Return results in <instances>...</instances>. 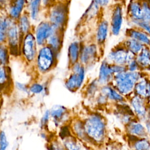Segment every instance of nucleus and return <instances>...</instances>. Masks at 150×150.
Segmentation results:
<instances>
[{
    "mask_svg": "<svg viewBox=\"0 0 150 150\" xmlns=\"http://www.w3.org/2000/svg\"><path fill=\"white\" fill-rule=\"evenodd\" d=\"M82 46L80 43L77 41L71 42L68 47V60L71 66L74 64L79 62Z\"/></svg>",
    "mask_w": 150,
    "mask_h": 150,
    "instance_id": "obj_19",
    "label": "nucleus"
},
{
    "mask_svg": "<svg viewBox=\"0 0 150 150\" xmlns=\"http://www.w3.org/2000/svg\"><path fill=\"white\" fill-rule=\"evenodd\" d=\"M148 74L143 71H129L128 70L114 75L112 81L115 89L122 95H128L134 91L136 83Z\"/></svg>",
    "mask_w": 150,
    "mask_h": 150,
    "instance_id": "obj_1",
    "label": "nucleus"
},
{
    "mask_svg": "<svg viewBox=\"0 0 150 150\" xmlns=\"http://www.w3.org/2000/svg\"><path fill=\"white\" fill-rule=\"evenodd\" d=\"M124 21L123 9L121 5H116L111 13L110 20V29L112 34L118 36L121 30Z\"/></svg>",
    "mask_w": 150,
    "mask_h": 150,
    "instance_id": "obj_11",
    "label": "nucleus"
},
{
    "mask_svg": "<svg viewBox=\"0 0 150 150\" xmlns=\"http://www.w3.org/2000/svg\"><path fill=\"white\" fill-rule=\"evenodd\" d=\"M134 148L135 150H150V142L146 139H142L137 141Z\"/></svg>",
    "mask_w": 150,
    "mask_h": 150,
    "instance_id": "obj_31",
    "label": "nucleus"
},
{
    "mask_svg": "<svg viewBox=\"0 0 150 150\" xmlns=\"http://www.w3.org/2000/svg\"><path fill=\"white\" fill-rule=\"evenodd\" d=\"M109 29V23L106 20L101 21L97 26L96 33V39L98 44H103L107 38Z\"/></svg>",
    "mask_w": 150,
    "mask_h": 150,
    "instance_id": "obj_21",
    "label": "nucleus"
},
{
    "mask_svg": "<svg viewBox=\"0 0 150 150\" xmlns=\"http://www.w3.org/2000/svg\"><path fill=\"white\" fill-rule=\"evenodd\" d=\"M127 12L129 23L144 20L142 0H130L127 6Z\"/></svg>",
    "mask_w": 150,
    "mask_h": 150,
    "instance_id": "obj_10",
    "label": "nucleus"
},
{
    "mask_svg": "<svg viewBox=\"0 0 150 150\" xmlns=\"http://www.w3.org/2000/svg\"><path fill=\"white\" fill-rule=\"evenodd\" d=\"M71 67L72 73L66 79L65 86L69 90L75 91L79 89L83 83L85 78V69L80 62H77Z\"/></svg>",
    "mask_w": 150,
    "mask_h": 150,
    "instance_id": "obj_6",
    "label": "nucleus"
},
{
    "mask_svg": "<svg viewBox=\"0 0 150 150\" xmlns=\"http://www.w3.org/2000/svg\"><path fill=\"white\" fill-rule=\"evenodd\" d=\"M26 4H29V3L32 1V0H26Z\"/></svg>",
    "mask_w": 150,
    "mask_h": 150,
    "instance_id": "obj_45",
    "label": "nucleus"
},
{
    "mask_svg": "<svg viewBox=\"0 0 150 150\" xmlns=\"http://www.w3.org/2000/svg\"><path fill=\"white\" fill-rule=\"evenodd\" d=\"M129 131L133 135L138 137H144L146 135L145 127L139 122H132L129 126Z\"/></svg>",
    "mask_w": 150,
    "mask_h": 150,
    "instance_id": "obj_27",
    "label": "nucleus"
},
{
    "mask_svg": "<svg viewBox=\"0 0 150 150\" xmlns=\"http://www.w3.org/2000/svg\"><path fill=\"white\" fill-rule=\"evenodd\" d=\"M23 39L18 22L12 19L9 29L8 30L6 42L9 53L13 56L19 54L21 51V45Z\"/></svg>",
    "mask_w": 150,
    "mask_h": 150,
    "instance_id": "obj_4",
    "label": "nucleus"
},
{
    "mask_svg": "<svg viewBox=\"0 0 150 150\" xmlns=\"http://www.w3.org/2000/svg\"><path fill=\"white\" fill-rule=\"evenodd\" d=\"M107 58L108 61L111 64L126 66L130 61L135 58V56L121 43L111 50Z\"/></svg>",
    "mask_w": 150,
    "mask_h": 150,
    "instance_id": "obj_5",
    "label": "nucleus"
},
{
    "mask_svg": "<svg viewBox=\"0 0 150 150\" xmlns=\"http://www.w3.org/2000/svg\"><path fill=\"white\" fill-rule=\"evenodd\" d=\"M121 43L135 56L139 54L145 47L144 45L138 41L129 38H127Z\"/></svg>",
    "mask_w": 150,
    "mask_h": 150,
    "instance_id": "obj_22",
    "label": "nucleus"
},
{
    "mask_svg": "<svg viewBox=\"0 0 150 150\" xmlns=\"http://www.w3.org/2000/svg\"><path fill=\"white\" fill-rule=\"evenodd\" d=\"M131 26L137 27L145 32L150 36V22L145 20H142L131 23Z\"/></svg>",
    "mask_w": 150,
    "mask_h": 150,
    "instance_id": "obj_29",
    "label": "nucleus"
},
{
    "mask_svg": "<svg viewBox=\"0 0 150 150\" xmlns=\"http://www.w3.org/2000/svg\"><path fill=\"white\" fill-rule=\"evenodd\" d=\"M37 42L34 34L31 32L24 36L21 45V52L28 62H32L36 58Z\"/></svg>",
    "mask_w": 150,
    "mask_h": 150,
    "instance_id": "obj_7",
    "label": "nucleus"
},
{
    "mask_svg": "<svg viewBox=\"0 0 150 150\" xmlns=\"http://www.w3.org/2000/svg\"><path fill=\"white\" fill-rule=\"evenodd\" d=\"M56 29L47 21H43L39 23L35 30V36L37 43L39 46L46 45L49 38Z\"/></svg>",
    "mask_w": 150,
    "mask_h": 150,
    "instance_id": "obj_9",
    "label": "nucleus"
},
{
    "mask_svg": "<svg viewBox=\"0 0 150 150\" xmlns=\"http://www.w3.org/2000/svg\"><path fill=\"white\" fill-rule=\"evenodd\" d=\"M57 54L49 45L42 46L38 50L36 58V67L42 74L49 72L56 64Z\"/></svg>",
    "mask_w": 150,
    "mask_h": 150,
    "instance_id": "obj_3",
    "label": "nucleus"
},
{
    "mask_svg": "<svg viewBox=\"0 0 150 150\" xmlns=\"http://www.w3.org/2000/svg\"><path fill=\"white\" fill-rule=\"evenodd\" d=\"M125 35L127 38L136 40L145 46L150 47V36L143 30L137 27L131 26L126 30Z\"/></svg>",
    "mask_w": 150,
    "mask_h": 150,
    "instance_id": "obj_12",
    "label": "nucleus"
},
{
    "mask_svg": "<svg viewBox=\"0 0 150 150\" xmlns=\"http://www.w3.org/2000/svg\"><path fill=\"white\" fill-rule=\"evenodd\" d=\"M134 92L144 99L150 98V77L149 74L142 77L135 84Z\"/></svg>",
    "mask_w": 150,
    "mask_h": 150,
    "instance_id": "obj_14",
    "label": "nucleus"
},
{
    "mask_svg": "<svg viewBox=\"0 0 150 150\" xmlns=\"http://www.w3.org/2000/svg\"><path fill=\"white\" fill-rule=\"evenodd\" d=\"M55 2H54L53 0H42V4L45 6H47L49 8Z\"/></svg>",
    "mask_w": 150,
    "mask_h": 150,
    "instance_id": "obj_42",
    "label": "nucleus"
},
{
    "mask_svg": "<svg viewBox=\"0 0 150 150\" xmlns=\"http://www.w3.org/2000/svg\"><path fill=\"white\" fill-rule=\"evenodd\" d=\"M53 150H63V149H62V148H60V147H57V146H56V147L53 148Z\"/></svg>",
    "mask_w": 150,
    "mask_h": 150,
    "instance_id": "obj_43",
    "label": "nucleus"
},
{
    "mask_svg": "<svg viewBox=\"0 0 150 150\" xmlns=\"http://www.w3.org/2000/svg\"><path fill=\"white\" fill-rule=\"evenodd\" d=\"M49 111H47L44 114V115L42 118V124L43 125H45L47 123V122L49 120Z\"/></svg>",
    "mask_w": 150,
    "mask_h": 150,
    "instance_id": "obj_41",
    "label": "nucleus"
},
{
    "mask_svg": "<svg viewBox=\"0 0 150 150\" xmlns=\"http://www.w3.org/2000/svg\"><path fill=\"white\" fill-rule=\"evenodd\" d=\"M43 90V86L38 83L32 84L29 87V91L33 94H39Z\"/></svg>",
    "mask_w": 150,
    "mask_h": 150,
    "instance_id": "obj_35",
    "label": "nucleus"
},
{
    "mask_svg": "<svg viewBox=\"0 0 150 150\" xmlns=\"http://www.w3.org/2000/svg\"><path fill=\"white\" fill-rule=\"evenodd\" d=\"M102 93L104 96H107L108 98L113 100L120 101L124 100V97L116 89L110 86H104L102 88Z\"/></svg>",
    "mask_w": 150,
    "mask_h": 150,
    "instance_id": "obj_25",
    "label": "nucleus"
},
{
    "mask_svg": "<svg viewBox=\"0 0 150 150\" xmlns=\"http://www.w3.org/2000/svg\"><path fill=\"white\" fill-rule=\"evenodd\" d=\"M144 12V20L150 22V5L147 0H142Z\"/></svg>",
    "mask_w": 150,
    "mask_h": 150,
    "instance_id": "obj_33",
    "label": "nucleus"
},
{
    "mask_svg": "<svg viewBox=\"0 0 150 150\" xmlns=\"http://www.w3.org/2000/svg\"><path fill=\"white\" fill-rule=\"evenodd\" d=\"M127 67V70L129 71H132V72H135V71H139L140 70L139 66L135 60V58L131 61H130L128 64L126 66Z\"/></svg>",
    "mask_w": 150,
    "mask_h": 150,
    "instance_id": "obj_34",
    "label": "nucleus"
},
{
    "mask_svg": "<svg viewBox=\"0 0 150 150\" xmlns=\"http://www.w3.org/2000/svg\"><path fill=\"white\" fill-rule=\"evenodd\" d=\"M0 145L1 148L0 150H6L7 146H8V141L5 136V133L2 131L1 133V138H0Z\"/></svg>",
    "mask_w": 150,
    "mask_h": 150,
    "instance_id": "obj_36",
    "label": "nucleus"
},
{
    "mask_svg": "<svg viewBox=\"0 0 150 150\" xmlns=\"http://www.w3.org/2000/svg\"><path fill=\"white\" fill-rule=\"evenodd\" d=\"M63 31L56 30L53 33L49 38L46 45H49L52 47L53 50L59 54V52L61 50L63 43Z\"/></svg>",
    "mask_w": 150,
    "mask_h": 150,
    "instance_id": "obj_20",
    "label": "nucleus"
},
{
    "mask_svg": "<svg viewBox=\"0 0 150 150\" xmlns=\"http://www.w3.org/2000/svg\"><path fill=\"white\" fill-rule=\"evenodd\" d=\"M114 74L111 69V64L105 60L102 62L98 76L97 81L100 84H107L112 81Z\"/></svg>",
    "mask_w": 150,
    "mask_h": 150,
    "instance_id": "obj_13",
    "label": "nucleus"
},
{
    "mask_svg": "<svg viewBox=\"0 0 150 150\" xmlns=\"http://www.w3.org/2000/svg\"><path fill=\"white\" fill-rule=\"evenodd\" d=\"M9 80V73L6 66H1V73H0V82L1 86L5 85Z\"/></svg>",
    "mask_w": 150,
    "mask_h": 150,
    "instance_id": "obj_32",
    "label": "nucleus"
},
{
    "mask_svg": "<svg viewBox=\"0 0 150 150\" xmlns=\"http://www.w3.org/2000/svg\"><path fill=\"white\" fill-rule=\"evenodd\" d=\"M149 77H150V73H149Z\"/></svg>",
    "mask_w": 150,
    "mask_h": 150,
    "instance_id": "obj_47",
    "label": "nucleus"
},
{
    "mask_svg": "<svg viewBox=\"0 0 150 150\" xmlns=\"http://www.w3.org/2000/svg\"><path fill=\"white\" fill-rule=\"evenodd\" d=\"M148 109H149V111H150V98H149V99H148Z\"/></svg>",
    "mask_w": 150,
    "mask_h": 150,
    "instance_id": "obj_44",
    "label": "nucleus"
},
{
    "mask_svg": "<svg viewBox=\"0 0 150 150\" xmlns=\"http://www.w3.org/2000/svg\"><path fill=\"white\" fill-rule=\"evenodd\" d=\"M135 60L141 71L150 73V47L145 46L142 51L135 56Z\"/></svg>",
    "mask_w": 150,
    "mask_h": 150,
    "instance_id": "obj_17",
    "label": "nucleus"
},
{
    "mask_svg": "<svg viewBox=\"0 0 150 150\" xmlns=\"http://www.w3.org/2000/svg\"><path fill=\"white\" fill-rule=\"evenodd\" d=\"M148 1V2H149V5H150V0H147Z\"/></svg>",
    "mask_w": 150,
    "mask_h": 150,
    "instance_id": "obj_46",
    "label": "nucleus"
},
{
    "mask_svg": "<svg viewBox=\"0 0 150 150\" xmlns=\"http://www.w3.org/2000/svg\"><path fill=\"white\" fill-rule=\"evenodd\" d=\"M84 128L86 132L96 141H100L104 135V125L101 119L97 116H93L86 121Z\"/></svg>",
    "mask_w": 150,
    "mask_h": 150,
    "instance_id": "obj_8",
    "label": "nucleus"
},
{
    "mask_svg": "<svg viewBox=\"0 0 150 150\" xmlns=\"http://www.w3.org/2000/svg\"><path fill=\"white\" fill-rule=\"evenodd\" d=\"M16 86L18 90L22 91H27L28 90V88L25 84H22V83H21L19 82L16 83Z\"/></svg>",
    "mask_w": 150,
    "mask_h": 150,
    "instance_id": "obj_39",
    "label": "nucleus"
},
{
    "mask_svg": "<svg viewBox=\"0 0 150 150\" xmlns=\"http://www.w3.org/2000/svg\"><path fill=\"white\" fill-rule=\"evenodd\" d=\"M68 11L66 2H55L49 7L48 21L56 29L63 31L67 22Z\"/></svg>",
    "mask_w": 150,
    "mask_h": 150,
    "instance_id": "obj_2",
    "label": "nucleus"
},
{
    "mask_svg": "<svg viewBox=\"0 0 150 150\" xmlns=\"http://www.w3.org/2000/svg\"><path fill=\"white\" fill-rule=\"evenodd\" d=\"M9 54H10L6 45L1 44L0 47V61L1 66H6L9 63Z\"/></svg>",
    "mask_w": 150,
    "mask_h": 150,
    "instance_id": "obj_28",
    "label": "nucleus"
},
{
    "mask_svg": "<svg viewBox=\"0 0 150 150\" xmlns=\"http://www.w3.org/2000/svg\"><path fill=\"white\" fill-rule=\"evenodd\" d=\"M97 48L95 44H89L83 46L81 47L80 59V62L84 66L88 64L93 61L97 56Z\"/></svg>",
    "mask_w": 150,
    "mask_h": 150,
    "instance_id": "obj_16",
    "label": "nucleus"
},
{
    "mask_svg": "<svg viewBox=\"0 0 150 150\" xmlns=\"http://www.w3.org/2000/svg\"><path fill=\"white\" fill-rule=\"evenodd\" d=\"M30 15L29 13L24 12L19 19L18 20V25L21 32V33L23 38L27 33L30 32Z\"/></svg>",
    "mask_w": 150,
    "mask_h": 150,
    "instance_id": "obj_23",
    "label": "nucleus"
},
{
    "mask_svg": "<svg viewBox=\"0 0 150 150\" xmlns=\"http://www.w3.org/2000/svg\"><path fill=\"white\" fill-rule=\"evenodd\" d=\"M70 135V132L69 129L67 127H63L62 128L60 131V137H66Z\"/></svg>",
    "mask_w": 150,
    "mask_h": 150,
    "instance_id": "obj_40",
    "label": "nucleus"
},
{
    "mask_svg": "<svg viewBox=\"0 0 150 150\" xmlns=\"http://www.w3.org/2000/svg\"><path fill=\"white\" fill-rule=\"evenodd\" d=\"M110 0H92V2L97 5L99 8L106 6L110 2Z\"/></svg>",
    "mask_w": 150,
    "mask_h": 150,
    "instance_id": "obj_38",
    "label": "nucleus"
},
{
    "mask_svg": "<svg viewBox=\"0 0 150 150\" xmlns=\"http://www.w3.org/2000/svg\"><path fill=\"white\" fill-rule=\"evenodd\" d=\"M66 112V108L60 105H56L53 107L51 111V115L56 120H60L62 118Z\"/></svg>",
    "mask_w": 150,
    "mask_h": 150,
    "instance_id": "obj_30",
    "label": "nucleus"
},
{
    "mask_svg": "<svg viewBox=\"0 0 150 150\" xmlns=\"http://www.w3.org/2000/svg\"><path fill=\"white\" fill-rule=\"evenodd\" d=\"M144 98L135 94L131 100V103L133 109L137 115L141 119H145L146 117V108Z\"/></svg>",
    "mask_w": 150,
    "mask_h": 150,
    "instance_id": "obj_18",
    "label": "nucleus"
},
{
    "mask_svg": "<svg viewBox=\"0 0 150 150\" xmlns=\"http://www.w3.org/2000/svg\"><path fill=\"white\" fill-rule=\"evenodd\" d=\"M65 146L68 150H81L77 145L72 141L66 142L65 143Z\"/></svg>",
    "mask_w": 150,
    "mask_h": 150,
    "instance_id": "obj_37",
    "label": "nucleus"
},
{
    "mask_svg": "<svg viewBox=\"0 0 150 150\" xmlns=\"http://www.w3.org/2000/svg\"><path fill=\"white\" fill-rule=\"evenodd\" d=\"M42 0H32L29 4V14L32 20L35 21L39 16Z\"/></svg>",
    "mask_w": 150,
    "mask_h": 150,
    "instance_id": "obj_26",
    "label": "nucleus"
},
{
    "mask_svg": "<svg viewBox=\"0 0 150 150\" xmlns=\"http://www.w3.org/2000/svg\"><path fill=\"white\" fill-rule=\"evenodd\" d=\"M12 19L8 16H2L0 21V42L1 44L6 42V35Z\"/></svg>",
    "mask_w": 150,
    "mask_h": 150,
    "instance_id": "obj_24",
    "label": "nucleus"
},
{
    "mask_svg": "<svg viewBox=\"0 0 150 150\" xmlns=\"http://www.w3.org/2000/svg\"><path fill=\"white\" fill-rule=\"evenodd\" d=\"M26 4V0H11L8 8V16L14 21L18 20L23 13Z\"/></svg>",
    "mask_w": 150,
    "mask_h": 150,
    "instance_id": "obj_15",
    "label": "nucleus"
}]
</instances>
